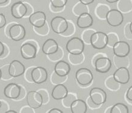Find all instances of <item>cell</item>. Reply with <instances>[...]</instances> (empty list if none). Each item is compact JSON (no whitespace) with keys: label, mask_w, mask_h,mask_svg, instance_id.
I'll list each match as a JSON object with an SVG mask.
<instances>
[{"label":"cell","mask_w":132,"mask_h":113,"mask_svg":"<svg viewBox=\"0 0 132 113\" xmlns=\"http://www.w3.org/2000/svg\"><path fill=\"white\" fill-rule=\"evenodd\" d=\"M85 49V43L83 40L78 37H74L69 39L66 43V50L72 55L82 54Z\"/></svg>","instance_id":"1"},{"label":"cell","mask_w":132,"mask_h":113,"mask_svg":"<svg viewBox=\"0 0 132 113\" xmlns=\"http://www.w3.org/2000/svg\"><path fill=\"white\" fill-rule=\"evenodd\" d=\"M90 44L96 50H103L108 45V35L102 32H94L91 35Z\"/></svg>","instance_id":"2"},{"label":"cell","mask_w":132,"mask_h":113,"mask_svg":"<svg viewBox=\"0 0 132 113\" xmlns=\"http://www.w3.org/2000/svg\"><path fill=\"white\" fill-rule=\"evenodd\" d=\"M51 26L55 33L63 34L67 30L69 23L64 17L56 16L51 20Z\"/></svg>","instance_id":"3"},{"label":"cell","mask_w":132,"mask_h":113,"mask_svg":"<svg viewBox=\"0 0 132 113\" xmlns=\"http://www.w3.org/2000/svg\"><path fill=\"white\" fill-rule=\"evenodd\" d=\"M76 79L79 85L87 86L92 82L93 74L89 69L80 68L76 72Z\"/></svg>","instance_id":"4"},{"label":"cell","mask_w":132,"mask_h":113,"mask_svg":"<svg viewBox=\"0 0 132 113\" xmlns=\"http://www.w3.org/2000/svg\"><path fill=\"white\" fill-rule=\"evenodd\" d=\"M106 19L110 26L117 27L120 26L123 23L124 16L120 11L116 9H112L108 12Z\"/></svg>","instance_id":"5"},{"label":"cell","mask_w":132,"mask_h":113,"mask_svg":"<svg viewBox=\"0 0 132 113\" xmlns=\"http://www.w3.org/2000/svg\"><path fill=\"white\" fill-rule=\"evenodd\" d=\"M89 98L96 105H100L106 103L107 95L103 89L100 87H93L89 92Z\"/></svg>","instance_id":"6"},{"label":"cell","mask_w":132,"mask_h":113,"mask_svg":"<svg viewBox=\"0 0 132 113\" xmlns=\"http://www.w3.org/2000/svg\"><path fill=\"white\" fill-rule=\"evenodd\" d=\"M27 103L28 106L32 108H39L43 105V96L39 92L30 91L27 95Z\"/></svg>","instance_id":"7"},{"label":"cell","mask_w":132,"mask_h":113,"mask_svg":"<svg viewBox=\"0 0 132 113\" xmlns=\"http://www.w3.org/2000/svg\"><path fill=\"white\" fill-rule=\"evenodd\" d=\"M9 35L13 41H20L25 37L26 30L22 25L20 24L13 25L9 28Z\"/></svg>","instance_id":"8"},{"label":"cell","mask_w":132,"mask_h":113,"mask_svg":"<svg viewBox=\"0 0 132 113\" xmlns=\"http://www.w3.org/2000/svg\"><path fill=\"white\" fill-rule=\"evenodd\" d=\"M48 73L46 69L42 67H37L32 69L31 78L33 82L36 84H42L47 81Z\"/></svg>","instance_id":"9"},{"label":"cell","mask_w":132,"mask_h":113,"mask_svg":"<svg viewBox=\"0 0 132 113\" xmlns=\"http://www.w3.org/2000/svg\"><path fill=\"white\" fill-rule=\"evenodd\" d=\"M28 13V7L22 1L14 3L11 7V13L14 18L20 19L27 15Z\"/></svg>","instance_id":"10"},{"label":"cell","mask_w":132,"mask_h":113,"mask_svg":"<svg viewBox=\"0 0 132 113\" xmlns=\"http://www.w3.org/2000/svg\"><path fill=\"white\" fill-rule=\"evenodd\" d=\"M113 51L115 56L126 57L130 51V47L127 42L118 41L113 46Z\"/></svg>","instance_id":"11"},{"label":"cell","mask_w":132,"mask_h":113,"mask_svg":"<svg viewBox=\"0 0 132 113\" xmlns=\"http://www.w3.org/2000/svg\"><path fill=\"white\" fill-rule=\"evenodd\" d=\"M29 21L34 28H40L46 25V16L44 12L38 11V12L33 13L30 16Z\"/></svg>","instance_id":"12"},{"label":"cell","mask_w":132,"mask_h":113,"mask_svg":"<svg viewBox=\"0 0 132 113\" xmlns=\"http://www.w3.org/2000/svg\"><path fill=\"white\" fill-rule=\"evenodd\" d=\"M113 77L119 84H127L130 81V73L127 68L120 67L113 74Z\"/></svg>","instance_id":"13"},{"label":"cell","mask_w":132,"mask_h":113,"mask_svg":"<svg viewBox=\"0 0 132 113\" xmlns=\"http://www.w3.org/2000/svg\"><path fill=\"white\" fill-rule=\"evenodd\" d=\"M21 92V87L16 83H11L7 85L4 89V95L9 99H18Z\"/></svg>","instance_id":"14"},{"label":"cell","mask_w":132,"mask_h":113,"mask_svg":"<svg viewBox=\"0 0 132 113\" xmlns=\"http://www.w3.org/2000/svg\"><path fill=\"white\" fill-rule=\"evenodd\" d=\"M25 65L18 60H13L9 66V72L11 77H18L23 75L25 73Z\"/></svg>","instance_id":"15"},{"label":"cell","mask_w":132,"mask_h":113,"mask_svg":"<svg viewBox=\"0 0 132 113\" xmlns=\"http://www.w3.org/2000/svg\"><path fill=\"white\" fill-rule=\"evenodd\" d=\"M36 47L32 43H25L21 47V54L23 58L25 60H31L36 58L37 55Z\"/></svg>","instance_id":"16"},{"label":"cell","mask_w":132,"mask_h":113,"mask_svg":"<svg viewBox=\"0 0 132 113\" xmlns=\"http://www.w3.org/2000/svg\"><path fill=\"white\" fill-rule=\"evenodd\" d=\"M112 62L109 58L106 57L98 58L95 61L96 70L100 73H106L111 70Z\"/></svg>","instance_id":"17"},{"label":"cell","mask_w":132,"mask_h":113,"mask_svg":"<svg viewBox=\"0 0 132 113\" xmlns=\"http://www.w3.org/2000/svg\"><path fill=\"white\" fill-rule=\"evenodd\" d=\"M59 50L58 43L55 40L48 39L42 45V52L46 55H49L55 54Z\"/></svg>","instance_id":"18"},{"label":"cell","mask_w":132,"mask_h":113,"mask_svg":"<svg viewBox=\"0 0 132 113\" xmlns=\"http://www.w3.org/2000/svg\"><path fill=\"white\" fill-rule=\"evenodd\" d=\"M76 23L77 26L80 29L89 28L93 24V18L88 13H84L79 16Z\"/></svg>","instance_id":"19"},{"label":"cell","mask_w":132,"mask_h":113,"mask_svg":"<svg viewBox=\"0 0 132 113\" xmlns=\"http://www.w3.org/2000/svg\"><path fill=\"white\" fill-rule=\"evenodd\" d=\"M70 65L65 61H58L55 65V73L61 77H65L70 72Z\"/></svg>","instance_id":"20"},{"label":"cell","mask_w":132,"mask_h":113,"mask_svg":"<svg viewBox=\"0 0 132 113\" xmlns=\"http://www.w3.org/2000/svg\"><path fill=\"white\" fill-rule=\"evenodd\" d=\"M68 95L67 87L63 84L56 85L52 89V97L55 100H61L64 98Z\"/></svg>","instance_id":"21"},{"label":"cell","mask_w":132,"mask_h":113,"mask_svg":"<svg viewBox=\"0 0 132 113\" xmlns=\"http://www.w3.org/2000/svg\"><path fill=\"white\" fill-rule=\"evenodd\" d=\"M72 113H86L87 111V104L82 99H75L70 105Z\"/></svg>","instance_id":"22"},{"label":"cell","mask_w":132,"mask_h":113,"mask_svg":"<svg viewBox=\"0 0 132 113\" xmlns=\"http://www.w3.org/2000/svg\"><path fill=\"white\" fill-rule=\"evenodd\" d=\"M111 113H129V110L127 106L122 103H117L112 107Z\"/></svg>","instance_id":"23"},{"label":"cell","mask_w":132,"mask_h":113,"mask_svg":"<svg viewBox=\"0 0 132 113\" xmlns=\"http://www.w3.org/2000/svg\"><path fill=\"white\" fill-rule=\"evenodd\" d=\"M118 7L124 12H128L132 9V2L131 0H121L118 4Z\"/></svg>","instance_id":"24"},{"label":"cell","mask_w":132,"mask_h":113,"mask_svg":"<svg viewBox=\"0 0 132 113\" xmlns=\"http://www.w3.org/2000/svg\"><path fill=\"white\" fill-rule=\"evenodd\" d=\"M109 10L108 6L105 5H100L96 9L97 14L99 17L102 19H105L106 17V14Z\"/></svg>","instance_id":"25"},{"label":"cell","mask_w":132,"mask_h":113,"mask_svg":"<svg viewBox=\"0 0 132 113\" xmlns=\"http://www.w3.org/2000/svg\"><path fill=\"white\" fill-rule=\"evenodd\" d=\"M87 12V7H86V5L83 4L80 2L79 3H78L76 5H75L74 8V12L75 14H79V16L80 14H81L84 13H86Z\"/></svg>","instance_id":"26"},{"label":"cell","mask_w":132,"mask_h":113,"mask_svg":"<svg viewBox=\"0 0 132 113\" xmlns=\"http://www.w3.org/2000/svg\"><path fill=\"white\" fill-rule=\"evenodd\" d=\"M51 5L54 8H63L67 4L68 0H50Z\"/></svg>","instance_id":"27"},{"label":"cell","mask_w":132,"mask_h":113,"mask_svg":"<svg viewBox=\"0 0 132 113\" xmlns=\"http://www.w3.org/2000/svg\"><path fill=\"white\" fill-rule=\"evenodd\" d=\"M75 99V97L72 95H67L63 99V104L65 107H70L71 104Z\"/></svg>","instance_id":"28"},{"label":"cell","mask_w":132,"mask_h":113,"mask_svg":"<svg viewBox=\"0 0 132 113\" xmlns=\"http://www.w3.org/2000/svg\"><path fill=\"white\" fill-rule=\"evenodd\" d=\"M118 41V37L114 33H110L108 35V45L112 47Z\"/></svg>","instance_id":"29"},{"label":"cell","mask_w":132,"mask_h":113,"mask_svg":"<svg viewBox=\"0 0 132 113\" xmlns=\"http://www.w3.org/2000/svg\"><path fill=\"white\" fill-rule=\"evenodd\" d=\"M94 32L92 30H88L85 32H84L82 37H83L84 41L87 43H90V39L91 35H92L93 33Z\"/></svg>","instance_id":"30"},{"label":"cell","mask_w":132,"mask_h":113,"mask_svg":"<svg viewBox=\"0 0 132 113\" xmlns=\"http://www.w3.org/2000/svg\"><path fill=\"white\" fill-rule=\"evenodd\" d=\"M9 65H5L1 69L2 72V77L4 79H9L11 77V76L9 74Z\"/></svg>","instance_id":"31"},{"label":"cell","mask_w":132,"mask_h":113,"mask_svg":"<svg viewBox=\"0 0 132 113\" xmlns=\"http://www.w3.org/2000/svg\"><path fill=\"white\" fill-rule=\"evenodd\" d=\"M6 18L3 14L0 13V29L3 28L6 25Z\"/></svg>","instance_id":"32"},{"label":"cell","mask_w":132,"mask_h":113,"mask_svg":"<svg viewBox=\"0 0 132 113\" xmlns=\"http://www.w3.org/2000/svg\"><path fill=\"white\" fill-rule=\"evenodd\" d=\"M126 97H127V99L129 101H132V86H131L127 90V94H126Z\"/></svg>","instance_id":"33"},{"label":"cell","mask_w":132,"mask_h":113,"mask_svg":"<svg viewBox=\"0 0 132 113\" xmlns=\"http://www.w3.org/2000/svg\"><path fill=\"white\" fill-rule=\"evenodd\" d=\"M21 112L32 113V112H34V111H33V110H32V108L30 107V106H28V107H23V108H22V109L21 110Z\"/></svg>","instance_id":"34"},{"label":"cell","mask_w":132,"mask_h":113,"mask_svg":"<svg viewBox=\"0 0 132 113\" xmlns=\"http://www.w3.org/2000/svg\"><path fill=\"white\" fill-rule=\"evenodd\" d=\"M5 52V46L3 42L0 41V57L3 55Z\"/></svg>","instance_id":"35"},{"label":"cell","mask_w":132,"mask_h":113,"mask_svg":"<svg viewBox=\"0 0 132 113\" xmlns=\"http://www.w3.org/2000/svg\"><path fill=\"white\" fill-rule=\"evenodd\" d=\"M79 1L83 4L87 5L90 4H92L94 1V0H79Z\"/></svg>","instance_id":"36"},{"label":"cell","mask_w":132,"mask_h":113,"mask_svg":"<svg viewBox=\"0 0 132 113\" xmlns=\"http://www.w3.org/2000/svg\"><path fill=\"white\" fill-rule=\"evenodd\" d=\"M49 113H63L61 110L58 108H53L49 111Z\"/></svg>","instance_id":"37"},{"label":"cell","mask_w":132,"mask_h":113,"mask_svg":"<svg viewBox=\"0 0 132 113\" xmlns=\"http://www.w3.org/2000/svg\"><path fill=\"white\" fill-rule=\"evenodd\" d=\"M106 1L108 2V3H117V2H118L120 1V0H106Z\"/></svg>","instance_id":"38"},{"label":"cell","mask_w":132,"mask_h":113,"mask_svg":"<svg viewBox=\"0 0 132 113\" xmlns=\"http://www.w3.org/2000/svg\"><path fill=\"white\" fill-rule=\"evenodd\" d=\"M9 1V0H0V5L4 4Z\"/></svg>","instance_id":"39"},{"label":"cell","mask_w":132,"mask_h":113,"mask_svg":"<svg viewBox=\"0 0 132 113\" xmlns=\"http://www.w3.org/2000/svg\"><path fill=\"white\" fill-rule=\"evenodd\" d=\"M5 113H17V112L15 111H14V110H9V111H7L5 112Z\"/></svg>","instance_id":"40"},{"label":"cell","mask_w":132,"mask_h":113,"mask_svg":"<svg viewBox=\"0 0 132 113\" xmlns=\"http://www.w3.org/2000/svg\"><path fill=\"white\" fill-rule=\"evenodd\" d=\"M129 28H130V32H131V33L132 34V21L129 25Z\"/></svg>","instance_id":"41"},{"label":"cell","mask_w":132,"mask_h":113,"mask_svg":"<svg viewBox=\"0 0 132 113\" xmlns=\"http://www.w3.org/2000/svg\"><path fill=\"white\" fill-rule=\"evenodd\" d=\"M2 77V72H1V69L0 68V79H1Z\"/></svg>","instance_id":"42"},{"label":"cell","mask_w":132,"mask_h":113,"mask_svg":"<svg viewBox=\"0 0 132 113\" xmlns=\"http://www.w3.org/2000/svg\"><path fill=\"white\" fill-rule=\"evenodd\" d=\"M1 106H2V102L1 101V100H0V108H1Z\"/></svg>","instance_id":"43"}]
</instances>
